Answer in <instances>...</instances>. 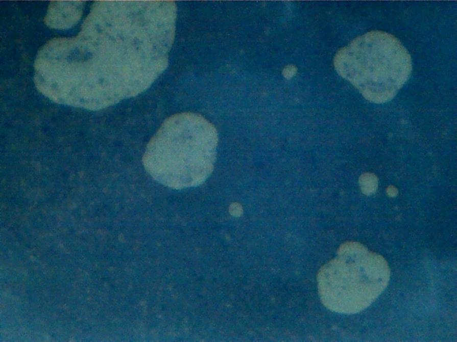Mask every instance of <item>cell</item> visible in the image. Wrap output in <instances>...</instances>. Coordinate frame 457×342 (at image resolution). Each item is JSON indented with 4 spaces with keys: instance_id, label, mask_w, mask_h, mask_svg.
<instances>
[{
    "instance_id": "4",
    "label": "cell",
    "mask_w": 457,
    "mask_h": 342,
    "mask_svg": "<svg viewBox=\"0 0 457 342\" xmlns=\"http://www.w3.org/2000/svg\"><path fill=\"white\" fill-rule=\"evenodd\" d=\"M83 1H53L49 6L44 22L49 27L58 30L67 29L80 19L83 12Z\"/></svg>"
},
{
    "instance_id": "2",
    "label": "cell",
    "mask_w": 457,
    "mask_h": 342,
    "mask_svg": "<svg viewBox=\"0 0 457 342\" xmlns=\"http://www.w3.org/2000/svg\"><path fill=\"white\" fill-rule=\"evenodd\" d=\"M335 69L368 100H391L408 79L411 56L394 35L372 31L340 48L333 59Z\"/></svg>"
},
{
    "instance_id": "1",
    "label": "cell",
    "mask_w": 457,
    "mask_h": 342,
    "mask_svg": "<svg viewBox=\"0 0 457 342\" xmlns=\"http://www.w3.org/2000/svg\"><path fill=\"white\" fill-rule=\"evenodd\" d=\"M218 135L200 114L183 112L162 123L149 141L142 161L148 173L161 184L179 190L198 186L211 174Z\"/></svg>"
},
{
    "instance_id": "6",
    "label": "cell",
    "mask_w": 457,
    "mask_h": 342,
    "mask_svg": "<svg viewBox=\"0 0 457 342\" xmlns=\"http://www.w3.org/2000/svg\"><path fill=\"white\" fill-rule=\"evenodd\" d=\"M296 71V67L294 65H290L283 69L282 73L286 78H290L295 74Z\"/></svg>"
},
{
    "instance_id": "3",
    "label": "cell",
    "mask_w": 457,
    "mask_h": 342,
    "mask_svg": "<svg viewBox=\"0 0 457 342\" xmlns=\"http://www.w3.org/2000/svg\"><path fill=\"white\" fill-rule=\"evenodd\" d=\"M390 269L385 258L355 241L343 243L337 256L319 269L317 286L329 310L353 314L369 306L387 286Z\"/></svg>"
},
{
    "instance_id": "5",
    "label": "cell",
    "mask_w": 457,
    "mask_h": 342,
    "mask_svg": "<svg viewBox=\"0 0 457 342\" xmlns=\"http://www.w3.org/2000/svg\"><path fill=\"white\" fill-rule=\"evenodd\" d=\"M359 182L362 192L366 195L374 193L377 186L376 177L369 173L362 174L359 177Z\"/></svg>"
}]
</instances>
